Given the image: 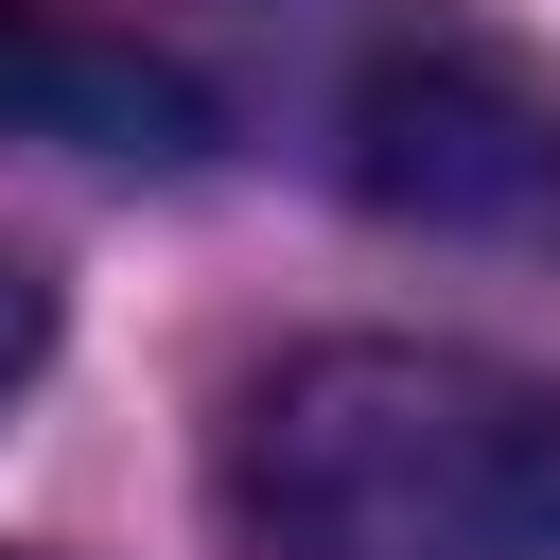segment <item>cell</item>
Masks as SVG:
<instances>
[{"instance_id": "obj_1", "label": "cell", "mask_w": 560, "mask_h": 560, "mask_svg": "<svg viewBox=\"0 0 560 560\" xmlns=\"http://www.w3.org/2000/svg\"><path fill=\"white\" fill-rule=\"evenodd\" d=\"M210 490L245 560H560V368L455 332H315L245 368Z\"/></svg>"}, {"instance_id": "obj_2", "label": "cell", "mask_w": 560, "mask_h": 560, "mask_svg": "<svg viewBox=\"0 0 560 560\" xmlns=\"http://www.w3.org/2000/svg\"><path fill=\"white\" fill-rule=\"evenodd\" d=\"M332 175L420 245H560V70L455 0H402L332 88Z\"/></svg>"}, {"instance_id": "obj_3", "label": "cell", "mask_w": 560, "mask_h": 560, "mask_svg": "<svg viewBox=\"0 0 560 560\" xmlns=\"http://www.w3.org/2000/svg\"><path fill=\"white\" fill-rule=\"evenodd\" d=\"M210 70L175 52V35H140V18H105V0H0V140H52V158H140V175H175V158H210Z\"/></svg>"}, {"instance_id": "obj_4", "label": "cell", "mask_w": 560, "mask_h": 560, "mask_svg": "<svg viewBox=\"0 0 560 560\" xmlns=\"http://www.w3.org/2000/svg\"><path fill=\"white\" fill-rule=\"evenodd\" d=\"M35 368H52V262H35L18 228H0V402H18Z\"/></svg>"}]
</instances>
